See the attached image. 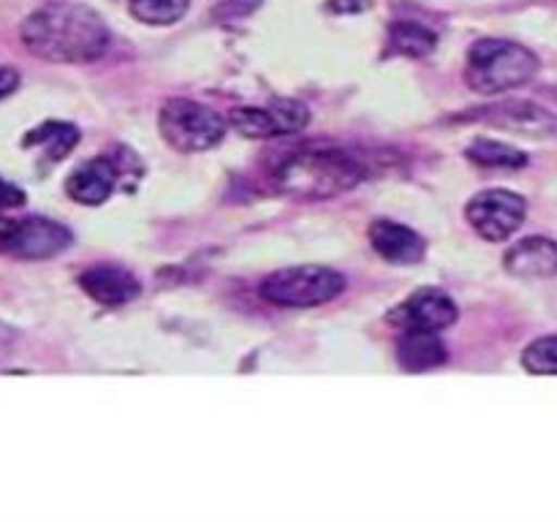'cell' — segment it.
<instances>
[{
  "label": "cell",
  "instance_id": "16",
  "mask_svg": "<svg viewBox=\"0 0 557 522\" xmlns=\"http://www.w3.org/2000/svg\"><path fill=\"white\" fill-rule=\"evenodd\" d=\"M79 141V130L71 123H44L25 136V147H41L52 163L63 161Z\"/></svg>",
  "mask_w": 557,
  "mask_h": 522
},
{
  "label": "cell",
  "instance_id": "10",
  "mask_svg": "<svg viewBox=\"0 0 557 522\" xmlns=\"http://www.w3.org/2000/svg\"><path fill=\"white\" fill-rule=\"evenodd\" d=\"M403 326L406 330H430L441 332L457 321V304L449 294L438 291V288H422L413 294L406 304L400 308Z\"/></svg>",
  "mask_w": 557,
  "mask_h": 522
},
{
  "label": "cell",
  "instance_id": "4",
  "mask_svg": "<svg viewBox=\"0 0 557 522\" xmlns=\"http://www.w3.org/2000/svg\"><path fill=\"white\" fill-rule=\"evenodd\" d=\"M346 288V277L332 266L305 264L272 272L261 283V297L281 308H313L332 302Z\"/></svg>",
  "mask_w": 557,
  "mask_h": 522
},
{
  "label": "cell",
  "instance_id": "12",
  "mask_svg": "<svg viewBox=\"0 0 557 522\" xmlns=\"http://www.w3.org/2000/svg\"><path fill=\"white\" fill-rule=\"evenodd\" d=\"M370 243L379 250L381 259L392 261V264H419L424 259V250H428L424 239L413 228L395 221H384V217L370 226Z\"/></svg>",
  "mask_w": 557,
  "mask_h": 522
},
{
  "label": "cell",
  "instance_id": "21",
  "mask_svg": "<svg viewBox=\"0 0 557 522\" xmlns=\"http://www.w3.org/2000/svg\"><path fill=\"white\" fill-rule=\"evenodd\" d=\"M22 204H25V190L0 177V210H14Z\"/></svg>",
  "mask_w": 557,
  "mask_h": 522
},
{
  "label": "cell",
  "instance_id": "1",
  "mask_svg": "<svg viewBox=\"0 0 557 522\" xmlns=\"http://www.w3.org/2000/svg\"><path fill=\"white\" fill-rule=\"evenodd\" d=\"M27 52L49 63H92L109 49V27L98 11L74 0H52L20 27Z\"/></svg>",
  "mask_w": 557,
  "mask_h": 522
},
{
  "label": "cell",
  "instance_id": "23",
  "mask_svg": "<svg viewBox=\"0 0 557 522\" xmlns=\"http://www.w3.org/2000/svg\"><path fill=\"white\" fill-rule=\"evenodd\" d=\"M370 5V0H332V9L337 11H359Z\"/></svg>",
  "mask_w": 557,
  "mask_h": 522
},
{
  "label": "cell",
  "instance_id": "18",
  "mask_svg": "<svg viewBox=\"0 0 557 522\" xmlns=\"http://www.w3.org/2000/svg\"><path fill=\"white\" fill-rule=\"evenodd\" d=\"M468 158L476 161L479 166H500V169H520L528 163L525 152L493 139H479L476 145L468 147Z\"/></svg>",
  "mask_w": 557,
  "mask_h": 522
},
{
  "label": "cell",
  "instance_id": "14",
  "mask_svg": "<svg viewBox=\"0 0 557 522\" xmlns=\"http://www.w3.org/2000/svg\"><path fill=\"white\" fill-rule=\"evenodd\" d=\"M476 117L490 125H500V128L522 130V134H533V136H542V134H549V130H555L553 114H547V109L528 101H506L500 103V107L479 109Z\"/></svg>",
  "mask_w": 557,
  "mask_h": 522
},
{
  "label": "cell",
  "instance_id": "11",
  "mask_svg": "<svg viewBox=\"0 0 557 522\" xmlns=\"http://www.w3.org/2000/svg\"><path fill=\"white\" fill-rule=\"evenodd\" d=\"M114 185H117V166L109 158H92V161L82 163L74 169L65 183V194L76 201V204L98 207L112 196Z\"/></svg>",
  "mask_w": 557,
  "mask_h": 522
},
{
  "label": "cell",
  "instance_id": "19",
  "mask_svg": "<svg viewBox=\"0 0 557 522\" xmlns=\"http://www.w3.org/2000/svg\"><path fill=\"white\" fill-rule=\"evenodd\" d=\"M128 9L145 25H174L188 11V0H128Z\"/></svg>",
  "mask_w": 557,
  "mask_h": 522
},
{
  "label": "cell",
  "instance_id": "2",
  "mask_svg": "<svg viewBox=\"0 0 557 522\" xmlns=\"http://www.w3.org/2000/svg\"><path fill=\"white\" fill-rule=\"evenodd\" d=\"M364 169L343 150H299L275 169V185L297 199H332L362 183Z\"/></svg>",
  "mask_w": 557,
  "mask_h": 522
},
{
  "label": "cell",
  "instance_id": "8",
  "mask_svg": "<svg viewBox=\"0 0 557 522\" xmlns=\"http://www.w3.org/2000/svg\"><path fill=\"white\" fill-rule=\"evenodd\" d=\"M228 120L237 134L248 136V139H272V136L299 134L302 128H308L310 112L305 103L281 98V101H272L270 107L232 109Z\"/></svg>",
  "mask_w": 557,
  "mask_h": 522
},
{
  "label": "cell",
  "instance_id": "6",
  "mask_svg": "<svg viewBox=\"0 0 557 522\" xmlns=\"http://www.w3.org/2000/svg\"><path fill=\"white\" fill-rule=\"evenodd\" d=\"M71 232L52 217H0V253L14 259H52L71 245Z\"/></svg>",
  "mask_w": 557,
  "mask_h": 522
},
{
  "label": "cell",
  "instance_id": "3",
  "mask_svg": "<svg viewBox=\"0 0 557 522\" xmlns=\"http://www.w3.org/2000/svg\"><path fill=\"white\" fill-rule=\"evenodd\" d=\"M539 71V58L531 49L520 47L506 38H482L468 52L466 79L476 92L511 90L531 82Z\"/></svg>",
  "mask_w": 557,
  "mask_h": 522
},
{
  "label": "cell",
  "instance_id": "13",
  "mask_svg": "<svg viewBox=\"0 0 557 522\" xmlns=\"http://www.w3.org/2000/svg\"><path fill=\"white\" fill-rule=\"evenodd\" d=\"M504 264L517 277H553L557 275V243L547 237L520 239L509 248Z\"/></svg>",
  "mask_w": 557,
  "mask_h": 522
},
{
  "label": "cell",
  "instance_id": "15",
  "mask_svg": "<svg viewBox=\"0 0 557 522\" xmlns=\"http://www.w3.org/2000/svg\"><path fill=\"white\" fill-rule=\"evenodd\" d=\"M397 362L408 373H424L446 362V346L438 332L406 330V335L397 343Z\"/></svg>",
  "mask_w": 557,
  "mask_h": 522
},
{
  "label": "cell",
  "instance_id": "22",
  "mask_svg": "<svg viewBox=\"0 0 557 522\" xmlns=\"http://www.w3.org/2000/svg\"><path fill=\"white\" fill-rule=\"evenodd\" d=\"M16 85H20V74L14 69H9V65H0V98L11 96L16 90Z\"/></svg>",
  "mask_w": 557,
  "mask_h": 522
},
{
  "label": "cell",
  "instance_id": "17",
  "mask_svg": "<svg viewBox=\"0 0 557 522\" xmlns=\"http://www.w3.org/2000/svg\"><path fill=\"white\" fill-rule=\"evenodd\" d=\"M435 41H438V36L433 30H428L424 25H417V22H397L392 27L389 52L408 54V58H422V54L433 52Z\"/></svg>",
  "mask_w": 557,
  "mask_h": 522
},
{
  "label": "cell",
  "instance_id": "9",
  "mask_svg": "<svg viewBox=\"0 0 557 522\" xmlns=\"http://www.w3.org/2000/svg\"><path fill=\"white\" fill-rule=\"evenodd\" d=\"M79 286L90 299H96L103 308H120L139 297V281L123 266L98 264L82 272Z\"/></svg>",
  "mask_w": 557,
  "mask_h": 522
},
{
  "label": "cell",
  "instance_id": "7",
  "mask_svg": "<svg viewBox=\"0 0 557 522\" xmlns=\"http://www.w3.org/2000/svg\"><path fill=\"white\" fill-rule=\"evenodd\" d=\"M466 215L479 237L487 243H504L525 221V199L511 190H484L468 201Z\"/></svg>",
  "mask_w": 557,
  "mask_h": 522
},
{
  "label": "cell",
  "instance_id": "20",
  "mask_svg": "<svg viewBox=\"0 0 557 522\" xmlns=\"http://www.w3.org/2000/svg\"><path fill=\"white\" fill-rule=\"evenodd\" d=\"M522 368L533 375H557V337H542L522 353Z\"/></svg>",
  "mask_w": 557,
  "mask_h": 522
},
{
  "label": "cell",
  "instance_id": "5",
  "mask_svg": "<svg viewBox=\"0 0 557 522\" xmlns=\"http://www.w3.org/2000/svg\"><path fill=\"white\" fill-rule=\"evenodd\" d=\"M163 141L180 152H201L215 147L226 134V123L212 109L188 98L166 101L158 117Z\"/></svg>",
  "mask_w": 557,
  "mask_h": 522
}]
</instances>
